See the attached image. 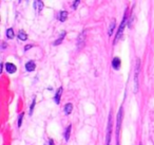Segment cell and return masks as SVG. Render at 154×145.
I'll list each match as a JSON object with an SVG mask.
<instances>
[{
	"mask_svg": "<svg viewBox=\"0 0 154 145\" xmlns=\"http://www.w3.org/2000/svg\"><path fill=\"white\" fill-rule=\"evenodd\" d=\"M71 129H72V125H69L68 128L66 129V132H64V140L66 141H69V139H70Z\"/></svg>",
	"mask_w": 154,
	"mask_h": 145,
	"instance_id": "4fadbf2b",
	"label": "cell"
},
{
	"mask_svg": "<svg viewBox=\"0 0 154 145\" xmlns=\"http://www.w3.org/2000/svg\"><path fill=\"white\" fill-rule=\"evenodd\" d=\"M14 36H15V35H14V31H13V29H8L7 30V37L8 38H10V39H13L14 38Z\"/></svg>",
	"mask_w": 154,
	"mask_h": 145,
	"instance_id": "2e32d148",
	"label": "cell"
},
{
	"mask_svg": "<svg viewBox=\"0 0 154 145\" xmlns=\"http://www.w3.org/2000/svg\"><path fill=\"white\" fill-rule=\"evenodd\" d=\"M35 103H36V98L34 96V98H33V102H32V105H31V107H30V115H32V113H33V109H34V107H35Z\"/></svg>",
	"mask_w": 154,
	"mask_h": 145,
	"instance_id": "ac0fdd59",
	"label": "cell"
},
{
	"mask_svg": "<svg viewBox=\"0 0 154 145\" xmlns=\"http://www.w3.org/2000/svg\"><path fill=\"white\" fill-rule=\"evenodd\" d=\"M20 1H21V0H19V2H20Z\"/></svg>",
	"mask_w": 154,
	"mask_h": 145,
	"instance_id": "d4e9b609",
	"label": "cell"
},
{
	"mask_svg": "<svg viewBox=\"0 0 154 145\" xmlns=\"http://www.w3.org/2000/svg\"><path fill=\"white\" fill-rule=\"evenodd\" d=\"M112 127H113V121H112V112H110L109 113V122H108L107 138H106V145H110V142H111Z\"/></svg>",
	"mask_w": 154,
	"mask_h": 145,
	"instance_id": "3957f363",
	"label": "cell"
},
{
	"mask_svg": "<svg viewBox=\"0 0 154 145\" xmlns=\"http://www.w3.org/2000/svg\"><path fill=\"white\" fill-rule=\"evenodd\" d=\"M80 0H74V3H73V9H77V7H78V5H79Z\"/></svg>",
	"mask_w": 154,
	"mask_h": 145,
	"instance_id": "ffe728a7",
	"label": "cell"
},
{
	"mask_svg": "<svg viewBox=\"0 0 154 145\" xmlns=\"http://www.w3.org/2000/svg\"><path fill=\"white\" fill-rule=\"evenodd\" d=\"M5 47H7V46H5V43H3L2 44V48H5Z\"/></svg>",
	"mask_w": 154,
	"mask_h": 145,
	"instance_id": "603a6c76",
	"label": "cell"
},
{
	"mask_svg": "<svg viewBox=\"0 0 154 145\" xmlns=\"http://www.w3.org/2000/svg\"><path fill=\"white\" fill-rule=\"evenodd\" d=\"M115 24H116L115 19H112L111 24H110V27H109V32H108V34H109V36H111V35H112V33H113L114 29H115Z\"/></svg>",
	"mask_w": 154,
	"mask_h": 145,
	"instance_id": "7c38bea8",
	"label": "cell"
},
{
	"mask_svg": "<svg viewBox=\"0 0 154 145\" xmlns=\"http://www.w3.org/2000/svg\"><path fill=\"white\" fill-rule=\"evenodd\" d=\"M112 67H113L115 70H118L120 68V60L118 57H114L112 60Z\"/></svg>",
	"mask_w": 154,
	"mask_h": 145,
	"instance_id": "52a82bcc",
	"label": "cell"
},
{
	"mask_svg": "<svg viewBox=\"0 0 154 145\" xmlns=\"http://www.w3.org/2000/svg\"><path fill=\"white\" fill-rule=\"evenodd\" d=\"M5 70L9 73H15V71L17 70V69H16V66L14 64L8 63V64H5Z\"/></svg>",
	"mask_w": 154,
	"mask_h": 145,
	"instance_id": "8992f818",
	"label": "cell"
},
{
	"mask_svg": "<svg viewBox=\"0 0 154 145\" xmlns=\"http://www.w3.org/2000/svg\"><path fill=\"white\" fill-rule=\"evenodd\" d=\"M32 47H33V45H29V46H26V47L24 48V50H26H26L31 49V48H32Z\"/></svg>",
	"mask_w": 154,
	"mask_h": 145,
	"instance_id": "44dd1931",
	"label": "cell"
},
{
	"mask_svg": "<svg viewBox=\"0 0 154 145\" xmlns=\"http://www.w3.org/2000/svg\"><path fill=\"white\" fill-rule=\"evenodd\" d=\"M73 110V105L71 104V103H68V104L64 106V113L66 114H70L71 112H72Z\"/></svg>",
	"mask_w": 154,
	"mask_h": 145,
	"instance_id": "8fae6325",
	"label": "cell"
},
{
	"mask_svg": "<svg viewBox=\"0 0 154 145\" xmlns=\"http://www.w3.org/2000/svg\"><path fill=\"white\" fill-rule=\"evenodd\" d=\"M139 145H141V144H139Z\"/></svg>",
	"mask_w": 154,
	"mask_h": 145,
	"instance_id": "484cf974",
	"label": "cell"
},
{
	"mask_svg": "<svg viewBox=\"0 0 154 145\" xmlns=\"http://www.w3.org/2000/svg\"><path fill=\"white\" fill-rule=\"evenodd\" d=\"M122 115H124V108L122 106L119 108L117 114V127H116V134H117V139L119 138V131H120V127H122Z\"/></svg>",
	"mask_w": 154,
	"mask_h": 145,
	"instance_id": "277c9868",
	"label": "cell"
},
{
	"mask_svg": "<svg viewBox=\"0 0 154 145\" xmlns=\"http://www.w3.org/2000/svg\"><path fill=\"white\" fill-rule=\"evenodd\" d=\"M58 18H59L60 21H66V19L68 18V12L66 11H61L59 13V15H58Z\"/></svg>",
	"mask_w": 154,
	"mask_h": 145,
	"instance_id": "30bf717a",
	"label": "cell"
},
{
	"mask_svg": "<svg viewBox=\"0 0 154 145\" xmlns=\"http://www.w3.org/2000/svg\"><path fill=\"white\" fill-rule=\"evenodd\" d=\"M34 9L36 10L38 13H40L43 9V2L42 0H35L34 1Z\"/></svg>",
	"mask_w": 154,
	"mask_h": 145,
	"instance_id": "5b68a950",
	"label": "cell"
},
{
	"mask_svg": "<svg viewBox=\"0 0 154 145\" xmlns=\"http://www.w3.org/2000/svg\"><path fill=\"white\" fill-rule=\"evenodd\" d=\"M140 71V60H137L136 66H135V73H134V92L138 91V75Z\"/></svg>",
	"mask_w": 154,
	"mask_h": 145,
	"instance_id": "7a4b0ae2",
	"label": "cell"
},
{
	"mask_svg": "<svg viewBox=\"0 0 154 145\" xmlns=\"http://www.w3.org/2000/svg\"><path fill=\"white\" fill-rule=\"evenodd\" d=\"M49 145H54V141L52 140V139H51V140L49 141Z\"/></svg>",
	"mask_w": 154,
	"mask_h": 145,
	"instance_id": "7402d4cb",
	"label": "cell"
},
{
	"mask_svg": "<svg viewBox=\"0 0 154 145\" xmlns=\"http://www.w3.org/2000/svg\"><path fill=\"white\" fill-rule=\"evenodd\" d=\"M84 34L85 33H82V34H80V36H79V38H78V47H82V45H84L85 44V36H84Z\"/></svg>",
	"mask_w": 154,
	"mask_h": 145,
	"instance_id": "e0dca14e",
	"label": "cell"
},
{
	"mask_svg": "<svg viewBox=\"0 0 154 145\" xmlns=\"http://www.w3.org/2000/svg\"><path fill=\"white\" fill-rule=\"evenodd\" d=\"M127 21H128V15H127V13H126V14H125V16H124V18H122V24H120L119 28H118L117 33H116L115 39H114V44L117 43L118 39H119L120 37H122V33H124V31H125V28H126Z\"/></svg>",
	"mask_w": 154,
	"mask_h": 145,
	"instance_id": "6da1fadb",
	"label": "cell"
},
{
	"mask_svg": "<svg viewBox=\"0 0 154 145\" xmlns=\"http://www.w3.org/2000/svg\"><path fill=\"white\" fill-rule=\"evenodd\" d=\"M23 115H24V113L23 112H21L19 114V118H18V126H21V123H22V118H23Z\"/></svg>",
	"mask_w": 154,
	"mask_h": 145,
	"instance_id": "d6986e66",
	"label": "cell"
},
{
	"mask_svg": "<svg viewBox=\"0 0 154 145\" xmlns=\"http://www.w3.org/2000/svg\"><path fill=\"white\" fill-rule=\"evenodd\" d=\"M117 145H119V143H118V141H117Z\"/></svg>",
	"mask_w": 154,
	"mask_h": 145,
	"instance_id": "cb8c5ba5",
	"label": "cell"
},
{
	"mask_svg": "<svg viewBox=\"0 0 154 145\" xmlns=\"http://www.w3.org/2000/svg\"><path fill=\"white\" fill-rule=\"evenodd\" d=\"M35 67H36V65H35V63L33 62V60H30V62H28L26 64V69L28 71H30V72H31V71L34 70Z\"/></svg>",
	"mask_w": 154,
	"mask_h": 145,
	"instance_id": "9c48e42d",
	"label": "cell"
},
{
	"mask_svg": "<svg viewBox=\"0 0 154 145\" xmlns=\"http://www.w3.org/2000/svg\"><path fill=\"white\" fill-rule=\"evenodd\" d=\"M64 36H66V32H63L61 35H60V37L57 39L56 41H54V46H58V45H60V44L62 43V40H63V38H64Z\"/></svg>",
	"mask_w": 154,
	"mask_h": 145,
	"instance_id": "9a60e30c",
	"label": "cell"
},
{
	"mask_svg": "<svg viewBox=\"0 0 154 145\" xmlns=\"http://www.w3.org/2000/svg\"><path fill=\"white\" fill-rule=\"evenodd\" d=\"M18 38H19L20 40H26V39H28V35H26V33H24L23 31H20V32L18 33Z\"/></svg>",
	"mask_w": 154,
	"mask_h": 145,
	"instance_id": "5bb4252c",
	"label": "cell"
},
{
	"mask_svg": "<svg viewBox=\"0 0 154 145\" xmlns=\"http://www.w3.org/2000/svg\"><path fill=\"white\" fill-rule=\"evenodd\" d=\"M61 93H62V88L59 87V89L57 90V92H56V94H55V98H54L56 104H59L60 98H61Z\"/></svg>",
	"mask_w": 154,
	"mask_h": 145,
	"instance_id": "ba28073f",
	"label": "cell"
}]
</instances>
